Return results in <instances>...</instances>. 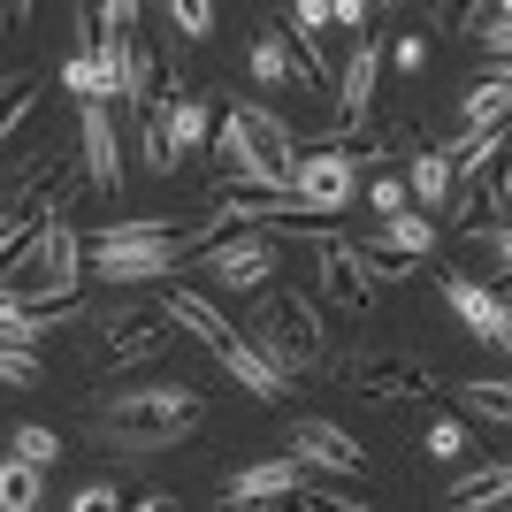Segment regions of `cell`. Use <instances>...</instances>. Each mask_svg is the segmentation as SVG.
<instances>
[{
	"instance_id": "34",
	"label": "cell",
	"mask_w": 512,
	"mask_h": 512,
	"mask_svg": "<svg viewBox=\"0 0 512 512\" xmlns=\"http://www.w3.org/2000/svg\"><path fill=\"white\" fill-rule=\"evenodd\" d=\"M367 207H375V222H390V214H413V199H406L398 176H375V184H367Z\"/></svg>"
},
{
	"instance_id": "32",
	"label": "cell",
	"mask_w": 512,
	"mask_h": 512,
	"mask_svg": "<svg viewBox=\"0 0 512 512\" xmlns=\"http://www.w3.org/2000/svg\"><path fill=\"white\" fill-rule=\"evenodd\" d=\"M299 512H367V497H344L329 482H299Z\"/></svg>"
},
{
	"instance_id": "21",
	"label": "cell",
	"mask_w": 512,
	"mask_h": 512,
	"mask_svg": "<svg viewBox=\"0 0 512 512\" xmlns=\"http://www.w3.org/2000/svg\"><path fill=\"white\" fill-rule=\"evenodd\" d=\"M505 107H512V77L490 69L482 85L459 92V130H505Z\"/></svg>"
},
{
	"instance_id": "12",
	"label": "cell",
	"mask_w": 512,
	"mask_h": 512,
	"mask_svg": "<svg viewBox=\"0 0 512 512\" xmlns=\"http://www.w3.org/2000/svg\"><path fill=\"white\" fill-rule=\"evenodd\" d=\"M153 123H161V138H169V153L184 161V153H199L214 138V107L199 100L184 77H169V92H161V107H153Z\"/></svg>"
},
{
	"instance_id": "22",
	"label": "cell",
	"mask_w": 512,
	"mask_h": 512,
	"mask_svg": "<svg viewBox=\"0 0 512 512\" xmlns=\"http://www.w3.org/2000/svg\"><path fill=\"white\" fill-rule=\"evenodd\" d=\"M398 184H406V199H413V214H436L451 199V169H444V153L436 146H421L406 161V176H398Z\"/></svg>"
},
{
	"instance_id": "43",
	"label": "cell",
	"mask_w": 512,
	"mask_h": 512,
	"mask_svg": "<svg viewBox=\"0 0 512 512\" xmlns=\"http://www.w3.org/2000/svg\"><path fill=\"white\" fill-rule=\"evenodd\" d=\"M222 512H253V505H230V497H222Z\"/></svg>"
},
{
	"instance_id": "27",
	"label": "cell",
	"mask_w": 512,
	"mask_h": 512,
	"mask_svg": "<svg viewBox=\"0 0 512 512\" xmlns=\"http://www.w3.org/2000/svg\"><path fill=\"white\" fill-rule=\"evenodd\" d=\"M62 92H69L77 107L107 100V85H100V62H92V46H69V54H62Z\"/></svg>"
},
{
	"instance_id": "25",
	"label": "cell",
	"mask_w": 512,
	"mask_h": 512,
	"mask_svg": "<svg viewBox=\"0 0 512 512\" xmlns=\"http://www.w3.org/2000/svg\"><path fill=\"white\" fill-rule=\"evenodd\" d=\"M459 23H467V39L490 46V54H505V46H512V8H505V0H490V8L474 0V8H459Z\"/></svg>"
},
{
	"instance_id": "15",
	"label": "cell",
	"mask_w": 512,
	"mask_h": 512,
	"mask_svg": "<svg viewBox=\"0 0 512 512\" xmlns=\"http://www.w3.org/2000/svg\"><path fill=\"white\" fill-rule=\"evenodd\" d=\"M314 268H321V306H337V314H367V306H375V283L360 276V260H352V245H344V237H329V245H321Z\"/></svg>"
},
{
	"instance_id": "23",
	"label": "cell",
	"mask_w": 512,
	"mask_h": 512,
	"mask_svg": "<svg viewBox=\"0 0 512 512\" xmlns=\"http://www.w3.org/2000/svg\"><path fill=\"white\" fill-rule=\"evenodd\" d=\"M451 398H459V413H467V421H490V428L512 421V383H505V375H490V383H459Z\"/></svg>"
},
{
	"instance_id": "36",
	"label": "cell",
	"mask_w": 512,
	"mask_h": 512,
	"mask_svg": "<svg viewBox=\"0 0 512 512\" xmlns=\"http://www.w3.org/2000/svg\"><path fill=\"white\" fill-rule=\"evenodd\" d=\"M39 383V352H0V390H31Z\"/></svg>"
},
{
	"instance_id": "16",
	"label": "cell",
	"mask_w": 512,
	"mask_h": 512,
	"mask_svg": "<svg viewBox=\"0 0 512 512\" xmlns=\"http://www.w3.org/2000/svg\"><path fill=\"white\" fill-rule=\"evenodd\" d=\"M299 482H306L299 459H245V467L222 482V497H230V505H291Z\"/></svg>"
},
{
	"instance_id": "13",
	"label": "cell",
	"mask_w": 512,
	"mask_h": 512,
	"mask_svg": "<svg viewBox=\"0 0 512 512\" xmlns=\"http://www.w3.org/2000/svg\"><path fill=\"white\" fill-rule=\"evenodd\" d=\"M352 390L360 398H428L436 375L421 360H398V352H367V360H352Z\"/></svg>"
},
{
	"instance_id": "35",
	"label": "cell",
	"mask_w": 512,
	"mask_h": 512,
	"mask_svg": "<svg viewBox=\"0 0 512 512\" xmlns=\"http://www.w3.org/2000/svg\"><path fill=\"white\" fill-rule=\"evenodd\" d=\"M421 451H428V459H459V451H467V421H436L421 436Z\"/></svg>"
},
{
	"instance_id": "24",
	"label": "cell",
	"mask_w": 512,
	"mask_h": 512,
	"mask_svg": "<svg viewBox=\"0 0 512 512\" xmlns=\"http://www.w3.org/2000/svg\"><path fill=\"white\" fill-rule=\"evenodd\" d=\"M46 505V474L39 467H23L16 451L0 459V512H39Z\"/></svg>"
},
{
	"instance_id": "31",
	"label": "cell",
	"mask_w": 512,
	"mask_h": 512,
	"mask_svg": "<svg viewBox=\"0 0 512 512\" xmlns=\"http://www.w3.org/2000/svg\"><path fill=\"white\" fill-rule=\"evenodd\" d=\"M138 161H146L153 176H176V153H169V138H161L153 115H138Z\"/></svg>"
},
{
	"instance_id": "20",
	"label": "cell",
	"mask_w": 512,
	"mask_h": 512,
	"mask_svg": "<svg viewBox=\"0 0 512 512\" xmlns=\"http://www.w3.org/2000/svg\"><path fill=\"white\" fill-rule=\"evenodd\" d=\"M214 360H222V375H230V383L245 390V398H268V406H276L283 390H291V383H283V375H276V367H268V360H260V352H253V344H245V337H230V344H222V352H214Z\"/></svg>"
},
{
	"instance_id": "1",
	"label": "cell",
	"mask_w": 512,
	"mask_h": 512,
	"mask_svg": "<svg viewBox=\"0 0 512 512\" xmlns=\"http://www.w3.org/2000/svg\"><path fill=\"white\" fill-rule=\"evenodd\" d=\"M291 146H299V130L268 100H230L207 138L214 184H230V192H291Z\"/></svg>"
},
{
	"instance_id": "37",
	"label": "cell",
	"mask_w": 512,
	"mask_h": 512,
	"mask_svg": "<svg viewBox=\"0 0 512 512\" xmlns=\"http://www.w3.org/2000/svg\"><path fill=\"white\" fill-rule=\"evenodd\" d=\"M459 237H467V245H490V260L505 268V253H512V230H505V222H467Z\"/></svg>"
},
{
	"instance_id": "26",
	"label": "cell",
	"mask_w": 512,
	"mask_h": 512,
	"mask_svg": "<svg viewBox=\"0 0 512 512\" xmlns=\"http://www.w3.org/2000/svg\"><path fill=\"white\" fill-rule=\"evenodd\" d=\"M253 85L260 92L291 85V46H283V31H260V39H253Z\"/></svg>"
},
{
	"instance_id": "17",
	"label": "cell",
	"mask_w": 512,
	"mask_h": 512,
	"mask_svg": "<svg viewBox=\"0 0 512 512\" xmlns=\"http://www.w3.org/2000/svg\"><path fill=\"white\" fill-rule=\"evenodd\" d=\"M299 146H314V153H337L344 169L360 176V169H383V161H390V146H398V130L367 115V123H352V130H321V138H299Z\"/></svg>"
},
{
	"instance_id": "3",
	"label": "cell",
	"mask_w": 512,
	"mask_h": 512,
	"mask_svg": "<svg viewBox=\"0 0 512 512\" xmlns=\"http://www.w3.org/2000/svg\"><path fill=\"white\" fill-rule=\"evenodd\" d=\"M260 360L276 367L283 383H299V375H321L329 367V337H321V306L299 299V291H276V299H260L253 329H245Z\"/></svg>"
},
{
	"instance_id": "5",
	"label": "cell",
	"mask_w": 512,
	"mask_h": 512,
	"mask_svg": "<svg viewBox=\"0 0 512 512\" xmlns=\"http://www.w3.org/2000/svg\"><path fill=\"white\" fill-rule=\"evenodd\" d=\"M276 260H283V245L268 230H222L199 245V276H214L222 291H260L276 276Z\"/></svg>"
},
{
	"instance_id": "28",
	"label": "cell",
	"mask_w": 512,
	"mask_h": 512,
	"mask_svg": "<svg viewBox=\"0 0 512 512\" xmlns=\"http://www.w3.org/2000/svg\"><path fill=\"white\" fill-rule=\"evenodd\" d=\"M8 451H16V459H23V467H54V459H62V436H54V428H46V421H16V444H8Z\"/></svg>"
},
{
	"instance_id": "10",
	"label": "cell",
	"mask_w": 512,
	"mask_h": 512,
	"mask_svg": "<svg viewBox=\"0 0 512 512\" xmlns=\"http://www.w3.org/2000/svg\"><path fill=\"white\" fill-rule=\"evenodd\" d=\"M77 146H85V153H77V169H85V184H92V192H100V199H115V192H123V146H115V115H107V100H92V107H77Z\"/></svg>"
},
{
	"instance_id": "33",
	"label": "cell",
	"mask_w": 512,
	"mask_h": 512,
	"mask_svg": "<svg viewBox=\"0 0 512 512\" xmlns=\"http://www.w3.org/2000/svg\"><path fill=\"white\" fill-rule=\"evenodd\" d=\"M138 16H146L138 0H100V8H92V31H115V39H130V31H138Z\"/></svg>"
},
{
	"instance_id": "2",
	"label": "cell",
	"mask_w": 512,
	"mask_h": 512,
	"mask_svg": "<svg viewBox=\"0 0 512 512\" xmlns=\"http://www.w3.org/2000/svg\"><path fill=\"white\" fill-rule=\"evenodd\" d=\"M207 421V398L184 383H153V390H115L100 413H92V436H100L115 459H153L169 451L176 436H192Z\"/></svg>"
},
{
	"instance_id": "40",
	"label": "cell",
	"mask_w": 512,
	"mask_h": 512,
	"mask_svg": "<svg viewBox=\"0 0 512 512\" xmlns=\"http://www.w3.org/2000/svg\"><path fill=\"white\" fill-rule=\"evenodd\" d=\"M329 23H344V31L360 39V31H367V8H360V0H337V8H329Z\"/></svg>"
},
{
	"instance_id": "9",
	"label": "cell",
	"mask_w": 512,
	"mask_h": 512,
	"mask_svg": "<svg viewBox=\"0 0 512 512\" xmlns=\"http://www.w3.org/2000/svg\"><path fill=\"white\" fill-rule=\"evenodd\" d=\"M436 283H444V306H451V314L467 321V329H474L482 344H490V352H505V344H512V314H505V291H497V283H474L467 268H444Z\"/></svg>"
},
{
	"instance_id": "30",
	"label": "cell",
	"mask_w": 512,
	"mask_h": 512,
	"mask_svg": "<svg viewBox=\"0 0 512 512\" xmlns=\"http://www.w3.org/2000/svg\"><path fill=\"white\" fill-rule=\"evenodd\" d=\"M169 23H176V39H207L214 23H222V8L214 0H169Z\"/></svg>"
},
{
	"instance_id": "8",
	"label": "cell",
	"mask_w": 512,
	"mask_h": 512,
	"mask_svg": "<svg viewBox=\"0 0 512 512\" xmlns=\"http://www.w3.org/2000/svg\"><path fill=\"white\" fill-rule=\"evenodd\" d=\"M283 444H291V459L299 467H321V474H360L367 467V451L352 428H337L329 413H299V421L283 428Z\"/></svg>"
},
{
	"instance_id": "4",
	"label": "cell",
	"mask_w": 512,
	"mask_h": 512,
	"mask_svg": "<svg viewBox=\"0 0 512 512\" xmlns=\"http://www.w3.org/2000/svg\"><path fill=\"white\" fill-rule=\"evenodd\" d=\"M0 283L16 291V306H69L77 283H85V230H77V222H39L31 253H23Z\"/></svg>"
},
{
	"instance_id": "42",
	"label": "cell",
	"mask_w": 512,
	"mask_h": 512,
	"mask_svg": "<svg viewBox=\"0 0 512 512\" xmlns=\"http://www.w3.org/2000/svg\"><path fill=\"white\" fill-rule=\"evenodd\" d=\"M8 230H16V214H8V199H0V237H8Z\"/></svg>"
},
{
	"instance_id": "6",
	"label": "cell",
	"mask_w": 512,
	"mask_h": 512,
	"mask_svg": "<svg viewBox=\"0 0 512 512\" xmlns=\"http://www.w3.org/2000/svg\"><path fill=\"white\" fill-rule=\"evenodd\" d=\"M291 199H299L314 222H329V214H344L352 199H360V176L344 169L337 153H314V146H291Z\"/></svg>"
},
{
	"instance_id": "18",
	"label": "cell",
	"mask_w": 512,
	"mask_h": 512,
	"mask_svg": "<svg viewBox=\"0 0 512 512\" xmlns=\"http://www.w3.org/2000/svg\"><path fill=\"white\" fill-rule=\"evenodd\" d=\"M360 253H390L406 260V268H421V260H436V222L428 214H390V222H375L367 237H352Z\"/></svg>"
},
{
	"instance_id": "7",
	"label": "cell",
	"mask_w": 512,
	"mask_h": 512,
	"mask_svg": "<svg viewBox=\"0 0 512 512\" xmlns=\"http://www.w3.org/2000/svg\"><path fill=\"white\" fill-rule=\"evenodd\" d=\"M169 344H176V329H169L161 306H130V314L100 321V360L107 367H146V360H161Z\"/></svg>"
},
{
	"instance_id": "11",
	"label": "cell",
	"mask_w": 512,
	"mask_h": 512,
	"mask_svg": "<svg viewBox=\"0 0 512 512\" xmlns=\"http://www.w3.org/2000/svg\"><path fill=\"white\" fill-rule=\"evenodd\" d=\"M375 77H383V39H375V31H360V39H352V54H344V69L329 77V100H337V130L367 123V107H375Z\"/></svg>"
},
{
	"instance_id": "14",
	"label": "cell",
	"mask_w": 512,
	"mask_h": 512,
	"mask_svg": "<svg viewBox=\"0 0 512 512\" xmlns=\"http://www.w3.org/2000/svg\"><path fill=\"white\" fill-rule=\"evenodd\" d=\"M153 306H161V314H169V329H176V337H192V344H207V352H222V344L237 337V329H230V314H222V306H214L207 291H192V283H176L169 299H153Z\"/></svg>"
},
{
	"instance_id": "29",
	"label": "cell",
	"mask_w": 512,
	"mask_h": 512,
	"mask_svg": "<svg viewBox=\"0 0 512 512\" xmlns=\"http://www.w3.org/2000/svg\"><path fill=\"white\" fill-rule=\"evenodd\" d=\"M31 107H39L31 77H0V146H8V138H16V130L31 123Z\"/></svg>"
},
{
	"instance_id": "38",
	"label": "cell",
	"mask_w": 512,
	"mask_h": 512,
	"mask_svg": "<svg viewBox=\"0 0 512 512\" xmlns=\"http://www.w3.org/2000/svg\"><path fill=\"white\" fill-rule=\"evenodd\" d=\"M390 62L406 69V77H421V69H428V31H406V39L390 46Z\"/></svg>"
},
{
	"instance_id": "19",
	"label": "cell",
	"mask_w": 512,
	"mask_h": 512,
	"mask_svg": "<svg viewBox=\"0 0 512 512\" xmlns=\"http://www.w3.org/2000/svg\"><path fill=\"white\" fill-rule=\"evenodd\" d=\"M505 497H512V467L505 459H482L474 474H459L444 490V505L451 512H505Z\"/></svg>"
},
{
	"instance_id": "39",
	"label": "cell",
	"mask_w": 512,
	"mask_h": 512,
	"mask_svg": "<svg viewBox=\"0 0 512 512\" xmlns=\"http://www.w3.org/2000/svg\"><path fill=\"white\" fill-rule=\"evenodd\" d=\"M69 512H123V497H115V482H85L69 497Z\"/></svg>"
},
{
	"instance_id": "41",
	"label": "cell",
	"mask_w": 512,
	"mask_h": 512,
	"mask_svg": "<svg viewBox=\"0 0 512 512\" xmlns=\"http://www.w3.org/2000/svg\"><path fill=\"white\" fill-rule=\"evenodd\" d=\"M123 512H176V497H169V490H153V497H138V505H123Z\"/></svg>"
}]
</instances>
